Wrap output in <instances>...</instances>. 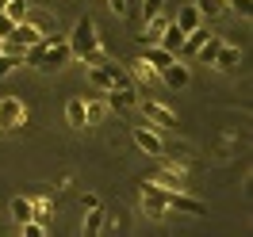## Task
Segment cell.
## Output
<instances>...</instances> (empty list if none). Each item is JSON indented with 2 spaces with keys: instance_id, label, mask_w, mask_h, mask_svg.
<instances>
[{
  "instance_id": "obj_16",
  "label": "cell",
  "mask_w": 253,
  "mask_h": 237,
  "mask_svg": "<svg viewBox=\"0 0 253 237\" xmlns=\"http://www.w3.org/2000/svg\"><path fill=\"white\" fill-rule=\"evenodd\" d=\"M142 58H146L150 65H154L158 73H161V69H165L169 62H176V54H169L165 46H146V50H142Z\"/></svg>"
},
{
  "instance_id": "obj_6",
  "label": "cell",
  "mask_w": 253,
  "mask_h": 237,
  "mask_svg": "<svg viewBox=\"0 0 253 237\" xmlns=\"http://www.w3.org/2000/svg\"><path fill=\"white\" fill-rule=\"evenodd\" d=\"M27 123V107L19 96H4L0 100V130H19Z\"/></svg>"
},
{
  "instance_id": "obj_31",
  "label": "cell",
  "mask_w": 253,
  "mask_h": 237,
  "mask_svg": "<svg viewBox=\"0 0 253 237\" xmlns=\"http://www.w3.org/2000/svg\"><path fill=\"white\" fill-rule=\"evenodd\" d=\"M81 206H84V210H88V206H100V199H96L92 191H88V195H81Z\"/></svg>"
},
{
  "instance_id": "obj_12",
  "label": "cell",
  "mask_w": 253,
  "mask_h": 237,
  "mask_svg": "<svg viewBox=\"0 0 253 237\" xmlns=\"http://www.w3.org/2000/svg\"><path fill=\"white\" fill-rule=\"evenodd\" d=\"M126 73H130V80H134V84H158V69L146 62L142 54L130 62V69H126Z\"/></svg>"
},
{
  "instance_id": "obj_11",
  "label": "cell",
  "mask_w": 253,
  "mask_h": 237,
  "mask_svg": "<svg viewBox=\"0 0 253 237\" xmlns=\"http://www.w3.org/2000/svg\"><path fill=\"white\" fill-rule=\"evenodd\" d=\"M215 69H222V73H234L238 65H242V50L234 46V42H219V50H215Z\"/></svg>"
},
{
  "instance_id": "obj_20",
  "label": "cell",
  "mask_w": 253,
  "mask_h": 237,
  "mask_svg": "<svg viewBox=\"0 0 253 237\" xmlns=\"http://www.w3.org/2000/svg\"><path fill=\"white\" fill-rule=\"evenodd\" d=\"M12 218L16 222H31L35 218V206H31L27 195H16V199H12Z\"/></svg>"
},
{
  "instance_id": "obj_14",
  "label": "cell",
  "mask_w": 253,
  "mask_h": 237,
  "mask_svg": "<svg viewBox=\"0 0 253 237\" xmlns=\"http://www.w3.org/2000/svg\"><path fill=\"white\" fill-rule=\"evenodd\" d=\"M108 115H111V111H108L104 100H84V127H100Z\"/></svg>"
},
{
  "instance_id": "obj_1",
  "label": "cell",
  "mask_w": 253,
  "mask_h": 237,
  "mask_svg": "<svg viewBox=\"0 0 253 237\" xmlns=\"http://www.w3.org/2000/svg\"><path fill=\"white\" fill-rule=\"evenodd\" d=\"M65 62H73V58H69V42H65L58 31L42 34V38L31 42L27 54H23V65H31V69H39V73H62Z\"/></svg>"
},
{
  "instance_id": "obj_23",
  "label": "cell",
  "mask_w": 253,
  "mask_h": 237,
  "mask_svg": "<svg viewBox=\"0 0 253 237\" xmlns=\"http://www.w3.org/2000/svg\"><path fill=\"white\" fill-rule=\"evenodd\" d=\"M27 8H31L27 0H8L4 4V16L12 19V23H19V19H27Z\"/></svg>"
},
{
  "instance_id": "obj_5",
  "label": "cell",
  "mask_w": 253,
  "mask_h": 237,
  "mask_svg": "<svg viewBox=\"0 0 253 237\" xmlns=\"http://www.w3.org/2000/svg\"><path fill=\"white\" fill-rule=\"evenodd\" d=\"M104 103H108L111 115H126L130 107H138V88L134 84H115L104 92Z\"/></svg>"
},
{
  "instance_id": "obj_25",
  "label": "cell",
  "mask_w": 253,
  "mask_h": 237,
  "mask_svg": "<svg viewBox=\"0 0 253 237\" xmlns=\"http://www.w3.org/2000/svg\"><path fill=\"white\" fill-rule=\"evenodd\" d=\"M219 42H222V38H215V34H211V38H207L204 46L196 50V58H200L204 65H211V62H215V50H219Z\"/></svg>"
},
{
  "instance_id": "obj_29",
  "label": "cell",
  "mask_w": 253,
  "mask_h": 237,
  "mask_svg": "<svg viewBox=\"0 0 253 237\" xmlns=\"http://www.w3.org/2000/svg\"><path fill=\"white\" fill-rule=\"evenodd\" d=\"M12 27H16V23H12V19L0 12V38H8V34H12Z\"/></svg>"
},
{
  "instance_id": "obj_22",
  "label": "cell",
  "mask_w": 253,
  "mask_h": 237,
  "mask_svg": "<svg viewBox=\"0 0 253 237\" xmlns=\"http://www.w3.org/2000/svg\"><path fill=\"white\" fill-rule=\"evenodd\" d=\"M196 8H200L204 19H219L226 12V0H196Z\"/></svg>"
},
{
  "instance_id": "obj_13",
  "label": "cell",
  "mask_w": 253,
  "mask_h": 237,
  "mask_svg": "<svg viewBox=\"0 0 253 237\" xmlns=\"http://www.w3.org/2000/svg\"><path fill=\"white\" fill-rule=\"evenodd\" d=\"M165 27H169V19H161V12H158V16H150V19H146V27L138 31V42H142V46H158V38H161Z\"/></svg>"
},
{
  "instance_id": "obj_10",
  "label": "cell",
  "mask_w": 253,
  "mask_h": 237,
  "mask_svg": "<svg viewBox=\"0 0 253 237\" xmlns=\"http://www.w3.org/2000/svg\"><path fill=\"white\" fill-rule=\"evenodd\" d=\"M158 80L165 84V88H173V92H184V88H188V65L176 58V62H169V65L158 73Z\"/></svg>"
},
{
  "instance_id": "obj_9",
  "label": "cell",
  "mask_w": 253,
  "mask_h": 237,
  "mask_svg": "<svg viewBox=\"0 0 253 237\" xmlns=\"http://www.w3.org/2000/svg\"><path fill=\"white\" fill-rule=\"evenodd\" d=\"M138 195H142V210H146V218H161V214H165V191H161L158 184L142 180Z\"/></svg>"
},
{
  "instance_id": "obj_21",
  "label": "cell",
  "mask_w": 253,
  "mask_h": 237,
  "mask_svg": "<svg viewBox=\"0 0 253 237\" xmlns=\"http://www.w3.org/2000/svg\"><path fill=\"white\" fill-rule=\"evenodd\" d=\"M27 19H31L42 34H54V27H58V23H54V16H50V12H39V8H27Z\"/></svg>"
},
{
  "instance_id": "obj_7",
  "label": "cell",
  "mask_w": 253,
  "mask_h": 237,
  "mask_svg": "<svg viewBox=\"0 0 253 237\" xmlns=\"http://www.w3.org/2000/svg\"><path fill=\"white\" fill-rule=\"evenodd\" d=\"M165 210H184V214L204 218L207 203H204V199H196V195H188V188H184V191H165Z\"/></svg>"
},
{
  "instance_id": "obj_27",
  "label": "cell",
  "mask_w": 253,
  "mask_h": 237,
  "mask_svg": "<svg viewBox=\"0 0 253 237\" xmlns=\"http://www.w3.org/2000/svg\"><path fill=\"white\" fill-rule=\"evenodd\" d=\"M226 12H234V16L250 19V12H253V0H226Z\"/></svg>"
},
{
  "instance_id": "obj_28",
  "label": "cell",
  "mask_w": 253,
  "mask_h": 237,
  "mask_svg": "<svg viewBox=\"0 0 253 237\" xmlns=\"http://www.w3.org/2000/svg\"><path fill=\"white\" fill-rule=\"evenodd\" d=\"M161 4H165V0H138V12H142V19L158 16V12H161Z\"/></svg>"
},
{
  "instance_id": "obj_4",
  "label": "cell",
  "mask_w": 253,
  "mask_h": 237,
  "mask_svg": "<svg viewBox=\"0 0 253 237\" xmlns=\"http://www.w3.org/2000/svg\"><path fill=\"white\" fill-rule=\"evenodd\" d=\"M138 107H142V119H146V123H150L154 130H180V119H176V111H169L165 103H158V100H142Z\"/></svg>"
},
{
  "instance_id": "obj_8",
  "label": "cell",
  "mask_w": 253,
  "mask_h": 237,
  "mask_svg": "<svg viewBox=\"0 0 253 237\" xmlns=\"http://www.w3.org/2000/svg\"><path fill=\"white\" fill-rule=\"evenodd\" d=\"M130 138H134V145L142 149V153H150V157H158V153H165V142H161V134L150 123H142V127L130 130Z\"/></svg>"
},
{
  "instance_id": "obj_3",
  "label": "cell",
  "mask_w": 253,
  "mask_h": 237,
  "mask_svg": "<svg viewBox=\"0 0 253 237\" xmlns=\"http://www.w3.org/2000/svg\"><path fill=\"white\" fill-rule=\"evenodd\" d=\"M146 180H150V184H158L161 191H184V188H188V169H184L180 161L158 153V172L146 176Z\"/></svg>"
},
{
  "instance_id": "obj_2",
  "label": "cell",
  "mask_w": 253,
  "mask_h": 237,
  "mask_svg": "<svg viewBox=\"0 0 253 237\" xmlns=\"http://www.w3.org/2000/svg\"><path fill=\"white\" fill-rule=\"evenodd\" d=\"M65 42H69V58H73V62H84V65L108 62V54H104V46H100V31H96L92 16H81L77 27L69 31Z\"/></svg>"
},
{
  "instance_id": "obj_26",
  "label": "cell",
  "mask_w": 253,
  "mask_h": 237,
  "mask_svg": "<svg viewBox=\"0 0 253 237\" xmlns=\"http://www.w3.org/2000/svg\"><path fill=\"white\" fill-rule=\"evenodd\" d=\"M19 65H23V58H16V54H0V80L8 77V73H16Z\"/></svg>"
},
{
  "instance_id": "obj_33",
  "label": "cell",
  "mask_w": 253,
  "mask_h": 237,
  "mask_svg": "<svg viewBox=\"0 0 253 237\" xmlns=\"http://www.w3.org/2000/svg\"><path fill=\"white\" fill-rule=\"evenodd\" d=\"M0 54H4V38H0Z\"/></svg>"
},
{
  "instance_id": "obj_15",
  "label": "cell",
  "mask_w": 253,
  "mask_h": 237,
  "mask_svg": "<svg viewBox=\"0 0 253 237\" xmlns=\"http://www.w3.org/2000/svg\"><path fill=\"white\" fill-rule=\"evenodd\" d=\"M176 27H180V31L188 34L192 27H200V23H204V16H200V8H196V4H184V8H180V12H176V19H173Z\"/></svg>"
},
{
  "instance_id": "obj_30",
  "label": "cell",
  "mask_w": 253,
  "mask_h": 237,
  "mask_svg": "<svg viewBox=\"0 0 253 237\" xmlns=\"http://www.w3.org/2000/svg\"><path fill=\"white\" fill-rule=\"evenodd\" d=\"M108 8L115 12V16H126V0H108Z\"/></svg>"
},
{
  "instance_id": "obj_24",
  "label": "cell",
  "mask_w": 253,
  "mask_h": 237,
  "mask_svg": "<svg viewBox=\"0 0 253 237\" xmlns=\"http://www.w3.org/2000/svg\"><path fill=\"white\" fill-rule=\"evenodd\" d=\"M31 206H35V222L46 226V222L54 218V203H50V199H31Z\"/></svg>"
},
{
  "instance_id": "obj_17",
  "label": "cell",
  "mask_w": 253,
  "mask_h": 237,
  "mask_svg": "<svg viewBox=\"0 0 253 237\" xmlns=\"http://www.w3.org/2000/svg\"><path fill=\"white\" fill-rule=\"evenodd\" d=\"M180 42H184V31H180L176 23H169V27L161 31V38H158V46H165L169 54H176V50H180Z\"/></svg>"
},
{
  "instance_id": "obj_32",
  "label": "cell",
  "mask_w": 253,
  "mask_h": 237,
  "mask_svg": "<svg viewBox=\"0 0 253 237\" xmlns=\"http://www.w3.org/2000/svg\"><path fill=\"white\" fill-rule=\"evenodd\" d=\"M4 4H8V0H0V12H4Z\"/></svg>"
},
{
  "instance_id": "obj_19",
  "label": "cell",
  "mask_w": 253,
  "mask_h": 237,
  "mask_svg": "<svg viewBox=\"0 0 253 237\" xmlns=\"http://www.w3.org/2000/svg\"><path fill=\"white\" fill-rule=\"evenodd\" d=\"M104 230V206H88V214H84V237H96Z\"/></svg>"
},
{
  "instance_id": "obj_18",
  "label": "cell",
  "mask_w": 253,
  "mask_h": 237,
  "mask_svg": "<svg viewBox=\"0 0 253 237\" xmlns=\"http://www.w3.org/2000/svg\"><path fill=\"white\" fill-rule=\"evenodd\" d=\"M65 123L73 130H84V100H69L65 103Z\"/></svg>"
}]
</instances>
